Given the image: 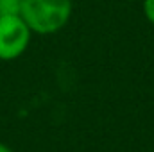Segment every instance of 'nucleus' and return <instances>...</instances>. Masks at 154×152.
<instances>
[{
  "label": "nucleus",
  "mask_w": 154,
  "mask_h": 152,
  "mask_svg": "<svg viewBox=\"0 0 154 152\" xmlns=\"http://www.w3.org/2000/svg\"><path fill=\"white\" fill-rule=\"evenodd\" d=\"M20 16L36 34L61 31L72 16V0H22Z\"/></svg>",
  "instance_id": "nucleus-1"
},
{
  "label": "nucleus",
  "mask_w": 154,
  "mask_h": 152,
  "mask_svg": "<svg viewBox=\"0 0 154 152\" xmlns=\"http://www.w3.org/2000/svg\"><path fill=\"white\" fill-rule=\"evenodd\" d=\"M31 29L20 14L0 16V61L18 59L31 43Z\"/></svg>",
  "instance_id": "nucleus-2"
},
{
  "label": "nucleus",
  "mask_w": 154,
  "mask_h": 152,
  "mask_svg": "<svg viewBox=\"0 0 154 152\" xmlns=\"http://www.w3.org/2000/svg\"><path fill=\"white\" fill-rule=\"evenodd\" d=\"M22 13V0H0V16H13Z\"/></svg>",
  "instance_id": "nucleus-3"
},
{
  "label": "nucleus",
  "mask_w": 154,
  "mask_h": 152,
  "mask_svg": "<svg viewBox=\"0 0 154 152\" xmlns=\"http://www.w3.org/2000/svg\"><path fill=\"white\" fill-rule=\"evenodd\" d=\"M143 13H145L147 20L154 23V0H143Z\"/></svg>",
  "instance_id": "nucleus-4"
},
{
  "label": "nucleus",
  "mask_w": 154,
  "mask_h": 152,
  "mask_svg": "<svg viewBox=\"0 0 154 152\" xmlns=\"http://www.w3.org/2000/svg\"><path fill=\"white\" fill-rule=\"evenodd\" d=\"M0 152H13V149L5 143H0Z\"/></svg>",
  "instance_id": "nucleus-5"
}]
</instances>
